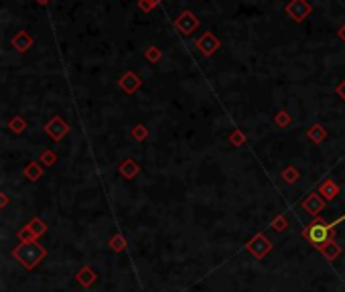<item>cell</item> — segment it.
<instances>
[{
  "label": "cell",
  "instance_id": "obj_6",
  "mask_svg": "<svg viewBox=\"0 0 345 292\" xmlns=\"http://www.w3.org/2000/svg\"><path fill=\"white\" fill-rule=\"evenodd\" d=\"M75 280H77L81 286H84V288H90L95 280H98V274H95L90 266H84V268H81V270L75 274Z\"/></svg>",
  "mask_w": 345,
  "mask_h": 292
},
{
  "label": "cell",
  "instance_id": "obj_1",
  "mask_svg": "<svg viewBox=\"0 0 345 292\" xmlns=\"http://www.w3.org/2000/svg\"><path fill=\"white\" fill-rule=\"evenodd\" d=\"M345 221V213L341 217H337L335 221H327L321 219V217H315L309 225H305V229H302V238H305L313 247H321L323 244L335 240V225L343 224Z\"/></svg>",
  "mask_w": 345,
  "mask_h": 292
},
{
  "label": "cell",
  "instance_id": "obj_8",
  "mask_svg": "<svg viewBox=\"0 0 345 292\" xmlns=\"http://www.w3.org/2000/svg\"><path fill=\"white\" fill-rule=\"evenodd\" d=\"M45 130H47V132H49V134L55 138V140H59V138H61V136L67 132V126H65V124H63L59 118H55L51 124H47V128H45Z\"/></svg>",
  "mask_w": 345,
  "mask_h": 292
},
{
  "label": "cell",
  "instance_id": "obj_21",
  "mask_svg": "<svg viewBox=\"0 0 345 292\" xmlns=\"http://www.w3.org/2000/svg\"><path fill=\"white\" fill-rule=\"evenodd\" d=\"M339 93H341V95H343V100H345V81H343V86H341V88H339Z\"/></svg>",
  "mask_w": 345,
  "mask_h": 292
},
{
  "label": "cell",
  "instance_id": "obj_10",
  "mask_svg": "<svg viewBox=\"0 0 345 292\" xmlns=\"http://www.w3.org/2000/svg\"><path fill=\"white\" fill-rule=\"evenodd\" d=\"M288 227H291V225H288V217H286V213H280V215L270 224V229L276 231V233H282V231H286Z\"/></svg>",
  "mask_w": 345,
  "mask_h": 292
},
{
  "label": "cell",
  "instance_id": "obj_16",
  "mask_svg": "<svg viewBox=\"0 0 345 292\" xmlns=\"http://www.w3.org/2000/svg\"><path fill=\"white\" fill-rule=\"evenodd\" d=\"M309 136L313 138V140H315V142H321V140H323V138H325V130H323L321 126H313V128L309 130Z\"/></svg>",
  "mask_w": 345,
  "mask_h": 292
},
{
  "label": "cell",
  "instance_id": "obj_11",
  "mask_svg": "<svg viewBox=\"0 0 345 292\" xmlns=\"http://www.w3.org/2000/svg\"><path fill=\"white\" fill-rule=\"evenodd\" d=\"M120 173L126 177V179H134L138 175V166L134 160H124V164L120 166Z\"/></svg>",
  "mask_w": 345,
  "mask_h": 292
},
{
  "label": "cell",
  "instance_id": "obj_4",
  "mask_svg": "<svg viewBox=\"0 0 345 292\" xmlns=\"http://www.w3.org/2000/svg\"><path fill=\"white\" fill-rule=\"evenodd\" d=\"M325 199L321 197L319 193H309L305 199L300 201V207L305 209L309 215H313V217H319V213L325 209Z\"/></svg>",
  "mask_w": 345,
  "mask_h": 292
},
{
  "label": "cell",
  "instance_id": "obj_9",
  "mask_svg": "<svg viewBox=\"0 0 345 292\" xmlns=\"http://www.w3.org/2000/svg\"><path fill=\"white\" fill-rule=\"evenodd\" d=\"M26 227L31 229V233L35 235V240L41 238L43 233H47V224H45V221L41 219V217H33V219L29 221V224H26Z\"/></svg>",
  "mask_w": 345,
  "mask_h": 292
},
{
  "label": "cell",
  "instance_id": "obj_14",
  "mask_svg": "<svg viewBox=\"0 0 345 292\" xmlns=\"http://www.w3.org/2000/svg\"><path fill=\"white\" fill-rule=\"evenodd\" d=\"M24 177L29 179V180H39V177H41V169L37 164H29L24 169Z\"/></svg>",
  "mask_w": 345,
  "mask_h": 292
},
{
  "label": "cell",
  "instance_id": "obj_13",
  "mask_svg": "<svg viewBox=\"0 0 345 292\" xmlns=\"http://www.w3.org/2000/svg\"><path fill=\"white\" fill-rule=\"evenodd\" d=\"M282 179H284V183L293 185V183H297V180H299V171L297 169H284L282 171Z\"/></svg>",
  "mask_w": 345,
  "mask_h": 292
},
{
  "label": "cell",
  "instance_id": "obj_2",
  "mask_svg": "<svg viewBox=\"0 0 345 292\" xmlns=\"http://www.w3.org/2000/svg\"><path fill=\"white\" fill-rule=\"evenodd\" d=\"M45 256H47V249L41 246V244H37V240H33V242H21L15 249H12V258H17V262L21 264L24 270L37 268L39 264L45 260Z\"/></svg>",
  "mask_w": 345,
  "mask_h": 292
},
{
  "label": "cell",
  "instance_id": "obj_18",
  "mask_svg": "<svg viewBox=\"0 0 345 292\" xmlns=\"http://www.w3.org/2000/svg\"><path fill=\"white\" fill-rule=\"evenodd\" d=\"M10 128L15 130V132H21V130H23V120H15V122L10 124Z\"/></svg>",
  "mask_w": 345,
  "mask_h": 292
},
{
  "label": "cell",
  "instance_id": "obj_15",
  "mask_svg": "<svg viewBox=\"0 0 345 292\" xmlns=\"http://www.w3.org/2000/svg\"><path fill=\"white\" fill-rule=\"evenodd\" d=\"M122 86H124V90H126V91H134L138 88V81H136L134 75H126V77L122 79Z\"/></svg>",
  "mask_w": 345,
  "mask_h": 292
},
{
  "label": "cell",
  "instance_id": "obj_5",
  "mask_svg": "<svg viewBox=\"0 0 345 292\" xmlns=\"http://www.w3.org/2000/svg\"><path fill=\"white\" fill-rule=\"evenodd\" d=\"M319 252L325 256V260H329V262H333V260H337L339 256H341V252H343V247H341V244H337L335 240H331V242H327V244H323L321 247H317Z\"/></svg>",
  "mask_w": 345,
  "mask_h": 292
},
{
  "label": "cell",
  "instance_id": "obj_7",
  "mask_svg": "<svg viewBox=\"0 0 345 292\" xmlns=\"http://www.w3.org/2000/svg\"><path fill=\"white\" fill-rule=\"evenodd\" d=\"M319 195L325 201H333L339 195V187L333 183V180H325V183L321 185V189H319Z\"/></svg>",
  "mask_w": 345,
  "mask_h": 292
},
{
  "label": "cell",
  "instance_id": "obj_19",
  "mask_svg": "<svg viewBox=\"0 0 345 292\" xmlns=\"http://www.w3.org/2000/svg\"><path fill=\"white\" fill-rule=\"evenodd\" d=\"M134 136H136V138H144V136H146V130H144L142 126H138V128L134 130Z\"/></svg>",
  "mask_w": 345,
  "mask_h": 292
},
{
  "label": "cell",
  "instance_id": "obj_20",
  "mask_svg": "<svg viewBox=\"0 0 345 292\" xmlns=\"http://www.w3.org/2000/svg\"><path fill=\"white\" fill-rule=\"evenodd\" d=\"M0 205H2V209L8 205V195H6V193H2V201H0Z\"/></svg>",
  "mask_w": 345,
  "mask_h": 292
},
{
  "label": "cell",
  "instance_id": "obj_12",
  "mask_svg": "<svg viewBox=\"0 0 345 292\" xmlns=\"http://www.w3.org/2000/svg\"><path fill=\"white\" fill-rule=\"evenodd\" d=\"M110 247H112L114 252H124V249H126V240H124V235L116 233L114 238H110Z\"/></svg>",
  "mask_w": 345,
  "mask_h": 292
},
{
  "label": "cell",
  "instance_id": "obj_17",
  "mask_svg": "<svg viewBox=\"0 0 345 292\" xmlns=\"http://www.w3.org/2000/svg\"><path fill=\"white\" fill-rule=\"evenodd\" d=\"M43 162H45V164H53V162H55V155H51V152H45V155H43Z\"/></svg>",
  "mask_w": 345,
  "mask_h": 292
},
{
  "label": "cell",
  "instance_id": "obj_3",
  "mask_svg": "<svg viewBox=\"0 0 345 292\" xmlns=\"http://www.w3.org/2000/svg\"><path fill=\"white\" fill-rule=\"evenodd\" d=\"M246 249L250 252L256 260H264L266 256H268V252L272 249V244H270V240L266 238L264 233H256L254 238L246 244Z\"/></svg>",
  "mask_w": 345,
  "mask_h": 292
},
{
  "label": "cell",
  "instance_id": "obj_22",
  "mask_svg": "<svg viewBox=\"0 0 345 292\" xmlns=\"http://www.w3.org/2000/svg\"><path fill=\"white\" fill-rule=\"evenodd\" d=\"M278 122H280V124H286V122H288V118H286V116H280V118H278Z\"/></svg>",
  "mask_w": 345,
  "mask_h": 292
}]
</instances>
